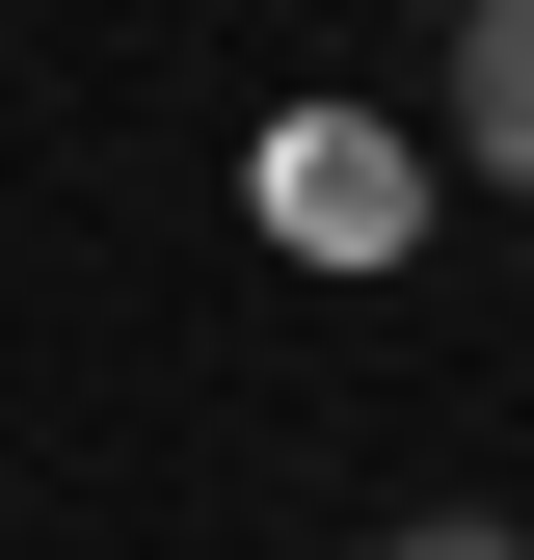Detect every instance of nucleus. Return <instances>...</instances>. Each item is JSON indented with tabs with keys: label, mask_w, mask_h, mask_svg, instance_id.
<instances>
[{
	"label": "nucleus",
	"mask_w": 534,
	"mask_h": 560,
	"mask_svg": "<svg viewBox=\"0 0 534 560\" xmlns=\"http://www.w3.org/2000/svg\"><path fill=\"white\" fill-rule=\"evenodd\" d=\"M267 214H294L321 267H400V214H428V161H400V133H267Z\"/></svg>",
	"instance_id": "1"
},
{
	"label": "nucleus",
	"mask_w": 534,
	"mask_h": 560,
	"mask_svg": "<svg viewBox=\"0 0 534 560\" xmlns=\"http://www.w3.org/2000/svg\"><path fill=\"white\" fill-rule=\"evenodd\" d=\"M454 161L534 187V0H454Z\"/></svg>",
	"instance_id": "2"
},
{
	"label": "nucleus",
	"mask_w": 534,
	"mask_h": 560,
	"mask_svg": "<svg viewBox=\"0 0 534 560\" xmlns=\"http://www.w3.org/2000/svg\"><path fill=\"white\" fill-rule=\"evenodd\" d=\"M400 560H534V534H508V508H428V534H400Z\"/></svg>",
	"instance_id": "3"
}]
</instances>
